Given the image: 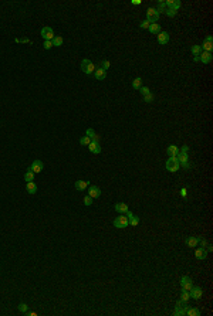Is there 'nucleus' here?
Segmentation results:
<instances>
[{"instance_id": "a211bd4d", "label": "nucleus", "mask_w": 213, "mask_h": 316, "mask_svg": "<svg viewBox=\"0 0 213 316\" xmlns=\"http://www.w3.org/2000/svg\"><path fill=\"white\" fill-rule=\"evenodd\" d=\"M115 211H117V213H121V214H125L128 211V204H125V203H117V204H115Z\"/></svg>"}, {"instance_id": "b1692460", "label": "nucleus", "mask_w": 213, "mask_h": 316, "mask_svg": "<svg viewBox=\"0 0 213 316\" xmlns=\"http://www.w3.org/2000/svg\"><path fill=\"white\" fill-rule=\"evenodd\" d=\"M166 152H168L169 157H175V156L178 155V152H179V148H178V146H175V145H171Z\"/></svg>"}, {"instance_id": "2f4dec72", "label": "nucleus", "mask_w": 213, "mask_h": 316, "mask_svg": "<svg viewBox=\"0 0 213 316\" xmlns=\"http://www.w3.org/2000/svg\"><path fill=\"white\" fill-rule=\"evenodd\" d=\"M110 67H111V62L108 61V60H104V61L99 62V68H101V70H104V71H106L108 68H110Z\"/></svg>"}, {"instance_id": "f257e3e1", "label": "nucleus", "mask_w": 213, "mask_h": 316, "mask_svg": "<svg viewBox=\"0 0 213 316\" xmlns=\"http://www.w3.org/2000/svg\"><path fill=\"white\" fill-rule=\"evenodd\" d=\"M188 152H189V146H182V149H179V152H178V155L175 157L178 159V162H179L180 166H183V167L189 169L190 166H189V159H188Z\"/></svg>"}, {"instance_id": "7ed1b4c3", "label": "nucleus", "mask_w": 213, "mask_h": 316, "mask_svg": "<svg viewBox=\"0 0 213 316\" xmlns=\"http://www.w3.org/2000/svg\"><path fill=\"white\" fill-rule=\"evenodd\" d=\"M165 166H166V170L171 172V173H175L180 169V164H179L176 157H169V159L166 160V164H165Z\"/></svg>"}, {"instance_id": "37998d69", "label": "nucleus", "mask_w": 213, "mask_h": 316, "mask_svg": "<svg viewBox=\"0 0 213 316\" xmlns=\"http://www.w3.org/2000/svg\"><path fill=\"white\" fill-rule=\"evenodd\" d=\"M16 43H30V40L27 37H23V38H16Z\"/></svg>"}, {"instance_id": "dca6fc26", "label": "nucleus", "mask_w": 213, "mask_h": 316, "mask_svg": "<svg viewBox=\"0 0 213 316\" xmlns=\"http://www.w3.org/2000/svg\"><path fill=\"white\" fill-rule=\"evenodd\" d=\"M87 136L91 139V142H95V143H99V135H97L91 128H88L87 129Z\"/></svg>"}, {"instance_id": "4468645a", "label": "nucleus", "mask_w": 213, "mask_h": 316, "mask_svg": "<svg viewBox=\"0 0 213 316\" xmlns=\"http://www.w3.org/2000/svg\"><path fill=\"white\" fill-rule=\"evenodd\" d=\"M88 149H90L91 153H94V155H99L101 153V145L99 143H95V142H90V145H88Z\"/></svg>"}, {"instance_id": "20e7f679", "label": "nucleus", "mask_w": 213, "mask_h": 316, "mask_svg": "<svg viewBox=\"0 0 213 316\" xmlns=\"http://www.w3.org/2000/svg\"><path fill=\"white\" fill-rule=\"evenodd\" d=\"M146 20L151 21V23H156V21L159 20V13H158V10L153 7L148 9L146 10Z\"/></svg>"}, {"instance_id": "412c9836", "label": "nucleus", "mask_w": 213, "mask_h": 316, "mask_svg": "<svg viewBox=\"0 0 213 316\" xmlns=\"http://www.w3.org/2000/svg\"><path fill=\"white\" fill-rule=\"evenodd\" d=\"M88 186H90V181H85V180H78V181H75V189L80 190V191L85 190Z\"/></svg>"}, {"instance_id": "e433bc0d", "label": "nucleus", "mask_w": 213, "mask_h": 316, "mask_svg": "<svg viewBox=\"0 0 213 316\" xmlns=\"http://www.w3.org/2000/svg\"><path fill=\"white\" fill-rule=\"evenodd\" d=\"M151 24H152L151 21L143 20V21H141V23H139V27H141V29H149V26H151Z\"/></svg>"}, {"instance_id": "a878e982", "label": "nucleus", "mask_w": 213, "mask_h": 316, "mask_svg": "<svg viewBox=\"0 0 213 316\" xmlns=\"http://www.w3.org/2000/svg\"><path fill=\"white\" fill-rule=\"evenodd\" d=\"M51 41H53V47H61L64 40H63V37H60V36H54V38Z\"/></svg>"}, {"instance_id": "cd10ccee", "label": "nucleus", "mask_w": 213, "mask_h": 316, "mask_svg": "<svg viewBox=\"0 0 213 316\" xmlns=\"http://www.w3.org/2000/svg\"><path fill=\"white\" fill-rule=\"evenodd\" d=\"M188 308H189V306H188ZM188 308H179V306H176L175 312H173V315H175V316H183V315H186V311H188Z\"/></svg>"}, {"instance_id": "5701e85b", "label": "nucleus", "mask_w": 213, "mask_h": 316, "mask_svg": "<svg viewBox=\"0 0 213 316\" xmlns=\"http://www.w3.org/2000/svg\"><path fill=\"white\" fill-rule=\"evenodd\" d=\"M186 244H188V247H190V248H195V247L199 244V237H189L188 240H186Z\"/></svg>"}, {"instance_id": "1a4fd4ad", "label": "nucleus", "mask_w": 213, "mask_h": 316, "mask_svg": "<svg viewBox=\"0 0 213 316\" xmlns=\"http://www.w3.org/2000/svg\"><path fill=\"white\" fill-rule=\"evenodd\" d=\"M180 286H182L183 291H190V288L193 286V281L189 276H182V279H180Z\"/></svg>"}, {"instance_id": "ea45409f", "label": "nucleus", "mask_w": 213, "mask_h": 316, "mask_svg": "<svg viewBox=\"0 0 213 316\" xmlns=\"http://www.w3.org/2000/svg\"><path fill=\"white\" fill-rule=\"evenodd\" d=\"M84 204H85V205H91V204H92V198H91L90 196H85V197H84Z\"/></svg>"}, {"instance_id": "c9c22d12", "label": "nucleus", "mask_w": 213, "mask_h": 316, "mask_svg": "<svg viewBox=\"0 0 213 316\" xmlns=\"http://www.w3.org/2000/svg\"><path fill=\"white\" fill-rule=\"evenodd\" d=\"M90 142H91V139L88 138V136H82L81 139H80V143L84 145V146H88V145H90Z\"/></svg>"}, {"instance_id": "473e14b6", "label": "nucleus", "mask_w": 213, "mask_h": 316, "mask_svg": "<svg viewBox=\"0 0 213 316\" xmlns=\"http://www.w3.org/2000/svg\"><path fill=\"white\" fill-rule=\"evenodd\" d=\"M156 10H158V13H165V10H166V4H165V2H159V3H158V9H156Z\"/></svg>"}, {"instance_id": "c756f323", "label": "nucleus", "mask_w": 213, "mask_h": 316, "mask_svg": "<svg viewBox=\"0 0 213 316\" xmlns=\"http://www.w3.org/2000/svg\"><path fill=\"white\" fill-rule=\"evenodd\" d=\"M24 180L27 181V183H29V181H33V180H34V173L31 172L30 169H29V172L24 173Z\"/></svg>"}, {"instance_id": "ddd939ff", "label": "nucleus", "mask_w": 213, "mask_h": 316, "mask_svg": "<svg viewBox=\"0 0 213 316\" xmlns=\"http://www.w3.org/2000/svg\"><path fill=\"white\" fill-rule=\"evenodd\" d=\"M212 53H208V51H202L200 54H199V61L203 62V64H209L210 61H212Z\"/></svg>"}, {"instance_id": "0eeeda50", "label": "nucleus", "mask_w": 213, "mask_h": 316, "mask_svg": "<svg viewBox=\"0 0 213 316\" xmlns=\"http://www.w3.org/2000/svg\"><path fill=\"white\" fill-rule=\"evenodd\" d=\"M200 47H202V51H208V53H212V50H213V38H212V36H208V37L205 38V41H203V44H202Z\"/></svg>"}, {"instance_id": "72a5a7b5", "label": "nucleus", "mask_w": 213, "mask_h": 316, "mask_svg": "<svg viewBox=\"0 0 213 316\" xmlns=\"http://www.w3.org/2000/svg\"><path fill=\"white\" fill-rule=\"evenodd\" d=\"M180 299L183 300V302H188V300L190 299V295H189V291H183V289H182V296H180Z\"/></svg>"}, {"instance_id": "a18cd8bd", "label": "nucleus", "mask_w": 213, "mask_h": 316, "mask_svg": "<svg viewBox=\"0 0 213 316\" xmlns=\"http://www.w3.org/2000/svg\"><path fill=\"white\" fill-rule=\"evenodd\" d=\"M131 3H132V4H141L142 2H141V0H132Z\"/></svg>"}, {"instance_id": "6e6552de", "label": "nucleus", "mask_w": 213, "mask_h": 316, "mask_svg": "<svg viewBox=\"0 0 213 316\" xmlns=\"http://www.w3.org/2000/svg\"><path fill=\"white\" fill-rule=\"evenodd\" d=\"M40 34H41V37L44 38V40H50V41H51L54 38V31H53L51 27H43L41 31H40Z\"/></svg>"}, {"instance_id": "f704fd0d", "label": "nucleus", "mask_w": 213, "mask_h": 316, "mask_svg": "<svg viewBox=\"0 0 213 316\" xmlns=\"http://www.w3.org/2000/svg\"><path fill=\"white\" fill-rule=\"evenodd\" d=\"M165 13H166V16H168V17H175L178 12H176V10H173V9H168V7H166Z\"/></svg>"}, {"instance_id": "2eb2a0df", "label": "nucleus", "mask_w": 213, "mask_h": 316, "mask_svg": "<svg viewBox=\"0 0 213 316\" xmlns=\"http://www.w3.org/2000/svg\"><path fill=\"white\" fill-rule=\"evenodd\" d=\"M156 38H158V43H159V44H168L169 43V33H166V31H161Z\"/></svg>"}, {"instance_id": "4c0bfd02", "label": "nucleus", "mask_w": 213, "mask_h": 316, "mask_svg": "<svg viewBox=\"0 0 213 316\" xmlns=\"http://www.w3.org/2000/svg\"><path fill=\"white\" fill-rule=\"evenodd\" d=\"M43 47H44V50H50L51 47H53V41L44 40V43H43Z\"/></svg>"}, {"instance_id": "7c9ffc66", "label": "nucleus", "mask_w": 213, "mask_h": 316, "mask_svg": "<svg viewBox=\"0 0 213 316\" xmlns=\"http://www.w3.org/2000/svg\"><path fill=\"white\" fill-rule=\"evenodd\" d=\"M141 86H142V79L141 78H135L134 81H132V88H134V90H139Z\"/></svg>"}, {"instance_id": "c85d7f7f", "label": "nucleus", "mask_w": 213, "mask_h": 316, "mask_svg": "<svg viewBox=\"0 0 213 316\" xmlns=\"http://www.w3.org/2000/svg\"><path fill=\"white\" fill-rule=\"evenodd\" d=\"M190 51H192L193 57H199V54L202 53V47H200V45H192Z\"/></svg>"}, {"instance_id": "9b49d317", "label": "nucleus", "mask_w": 213, "mask_h": 316, "mask_svg": "<svg viewBox=\"0 0 213 316\" xmlns=\"http://www.w3.org/2000/svg\"><path fill=\"white\" fill-rule=\"evenodd\" d=\"M43 167H44V164H43L41 160H34L33 163H31V166H30V170L36 174V173H40L43 170Z\"/></svg>"}, {"instance_id": "f3484780", "label": "nucleus", "mask_w": 213, "mask_h": 316, "mask_svg": "<svg viewBox=\"0 0 213 316\" xmlns=\"http://www.w3.org/2000/svg\"><path fill=\"white\" fill-rule=\"evenodd\" d=\"M165 4H166V7L168 9H173V10H179L180 7V2L179 0H168V2H165Z\"/></svg>"}, {"instance_id": "de8ad7c7", "label": "nucleus", "mask_w": 213, "mask_h": 316, "mask_svg": "<svg viewBox=\"0 0 213 316\" xmlns=\"http://www.w3.org/2000/svg\"><path fill=\"white\" fill-rule=\"evenodd\" d=\"M29 315H30V316H36L37 313H36V312H29Z\"/></svg>"}, {"instance_id": "aec40b11", "label": "nucleus", "mask_w": 213, "mask_h": 316, "mask_svg": "<svg viewBox=\"0 0 213 316\" xmlns=\"http://www.w3.org/2000/svg\"><path fill=\"white\" fill-rule=\"evenodd\" d=\"M195 257H196L197 259H200V261H203V259H206V257H208V254H206L205 248H197V250H195Z\"/></svg>"}, {"instance_id": "79ce46f5", "label": "nucleus", "mask_w": 213, "mask_h": 316, "mask_svg": "<svg viewBox=\"0 0 213 316\" xmlns=\"http://www.w3.org/2000/svg\"><path fill=\"white\" fill-rule=\"evenodd\" d=\"M27 308H29V306H27L26 304H20V305H19V311H20V312H27Z\"/></svg>"}, {"instance_id": "39448f33", "label": "nucleus", "mask_w": 213, "mask_h": 316, "mask_svg": "<svg viewBox=\"0 0 213 316\" xmlns=\"http://www.w3.org/2000/svg\"><path fill=\"white\" fill-rule=\"evenodd\" d=\"M114 226L117 227V228H125V227H128L129 226V223H128L127 216H119V217H117L114 220Z\"/></svg>"}, {"instance_id": "f03ea898", "label": "nucleus", "mask_w": 213, "mask_h": 316, "mask_svg": "<svg viewBox=\"0 0 213 316\" xmlns=\"http://www.w3.org/2000/svg\"><path fill=\"white\" fill-rule=\"evenodd\" d=\"M81 70H82V72L91 75L95 71L94 62H91V60H88V58H84V60L81 61Z\"/></svg>"}, {"instance_id": "4be33fe9", "label": "nucleus", "mask_w": 213, "mask_h": 316, "mask_svg": "<svg viewBox=\"0 0 213 316\" xmlns=\"http://www.w3.org/2000/svg\"><path fill=\"white\" fill-rule=\"evenodd\" d=\"M26 190H27V193L29 194H34L37 193V186L34 181H29L27 184H26Z\"/></svg>"}, {"instance_id": "c03bdc74", "label": "nucleus", "mask_w": 213, "mask_h": 316, "mask_svg": "<svg viewBox=\"0 0 213 316\" xmlns=\"http://www.w3.org/2000/svg\"><path fill=\"white\" fill-rule=\"evenodd\" d=\"M199 242L202 244V248H206V247H208V241H206V240H200V238H199Z\"/></svg>"}, {"instance_id": "423d86ee", "label": "nucleus", "mask_w": 213, "mask_h": 316, "mask_svg": "<svg viewBox=\"0 0 213 316\" xmlns=\"http://www.w3.org/2000/svg\"><path fill=\"white\" fill-rule=\"evenodd\" d=\"M189 295H190V298L192 299H200L202 295H203V289H202L200 286H192L190 288V291H189Z\"/></svg>"}, {"instance_id": "58836bf2", "label": "nucleus", "mask_w": 213, "mask_h": 316, "mask_svg": "<svg viewBox=\"0 0 213 316\" xmlns=\"http://www.w3.org/2000/svg\"><path fill=\"white\" fill-rule=\"evenodd\" d=\"M139 90H141V94H142L143 97H145V95H148V94H149V92H151V91H149V88H148V86H141Z\"/></svg>"}, {"instance_id": "a19ab883", "label": "nucleus", "mask_w": 213, "mask_h": 316, "mask_svg": "<svg viewBox=\"0 0 213 316\" xmlns=\"http://www.w3.org/2000/svg\"><path fill=\"white\" fill-rule=\"evenodd\" d=\"M143 99H145V102H151V101H153V95L149 92L148 95H145V97H143Z\"/></svg>"}, {"instance_id": "49530a36", "label": "nucleus", "mask_w": 213, "mask_h": 316, "mask_svg": "<svg viewBox=\"0 0 213 316\" xmlns=\"http://www.w3.org/2000/svg\"><path fill=\"white\" fill-rule=\"evenodd\" d=\"M180 194H182L183 197H186V189H182V190H180Z\"/></svg>"}, {"instance_id": "393cba45", "label": "nucleus", "mask_w": 213, "mask_h": 316, "mask_svg": "<svg viewBox=\"0 0 213 316\" xmlns=\"http://www.w3.org/2000/svg\"><path fill=\"white\" fill-rule=\"evenodd\" d=\"M149 31H151L152 34H159L161 33V26H159V23H152L151 26H149Z\"/></svg>"}, {"instance_id": "bb28decb", "label": "nucleus", "mask_w": 213, "mask_h": 316, "mask_svg": "<svg viewBox=\"0 0 213 316\" xmlns=\"http://www.w3.org/2000/svg\"><path fill=\"white\" fill-rule=\"evenodd\" d=\"M186 315H189V316H200V311L196 309V308H188Z\"/></svg>"}, {"instance_id": "6ab92c4d", "label": "nucleus", "mask_w": 213, "mask_h": 316, "mask_svg": "<svg viewBox=\"0 0 213 316\" xmlns=\"http://www.w3.org/2000/svg\"><path fill=\"white\" fill-rule=\"evenodd\" d=\"M94 77H95V79H98V81H103V79H105V77H106V71L101 70V68H97V70L94 71Z\"/></svg>"}, {"instance_id": "f8f14e48", "label": "nucleus", "mask_w": 213, "mask_h": 316, "mask_svg": "<svg viewBox=\"0 0 213 316\" xmlns=\"http://www.w3.org/2000/svg\"><path fill=\"white\" fill-rule=\"evenodd\" d=\"M125 214H127V218H128V223H129V226H138V224H139V218L136 217L134 213H131L129 210H128Z\"/></svg>"}, {"instance_id": "9d476101", "label": "nucleus", "mask_w": 213, "mask_h": 316, "mask_svg": "<svg viewBox=\"0 0 213 316\" xmlns=\"http://www.w3.org/2000/svg\"><path fill=\"white\" fill-rule=\"evenodd\" d=\"M88 196H90L91 198H97L101 196V189H99L98 186H90L88 187Z\"/></svg>"}]
</instances>
